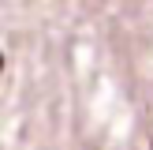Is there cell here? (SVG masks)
Instances as JSON below:
<instances>
[{"label":"cell","instance_id":"1","mask_svg":"<svg viewBox=\"0 0 153 150\" xmlns=\"http://www.w3.org/2000/svg\"><path fill=\"white\" fill-rule=\"evenodd\" d=\"M0 68H4V56H0Z\"/></svg>","mask_w":153,"mask_h":150}]
</instances>
